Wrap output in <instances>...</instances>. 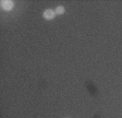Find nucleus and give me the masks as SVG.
<instances>
[{
  "label": "nucleus",
  "instance_id": "f257e3e1",
  "mask_svg": "<svg viewBox=\"0 0 122 118\" xmlns=\"http://www.w3.org/2000/svg\"><path fill=\"white\" fill-rule=\"evenodd\" d=\"M0 7L2 9L3 11H11L13 8H14V2H13L12 0H2L1 2H0Z\"/></svg>",
  "mask_w": 122,
  "mask_h": 118
},
{
  "label": "nucleus",
  "instance_id": "f03ea898",
  "mask_svg": "<svg viewBox=\"0 0 122 118\" xmlns=\"http://www.w3.org/2000/svg\"><path fill=\"white\" fill-rule=\"evenodd\" d=\"M56 12H55V10H52V9H47V10L44 11L43 13V18L45 19L46 21H51L53 20V19L56 18Z\"/></svg>",
  "mask_w": 122,
  "mask_h": 118
},
{
  "label": "nucleus",
  "instance_id": "7ed1b4c3",
  "mask_svg": "<svg viewBox=\"0 0 122 118\" xmlns=\"http://www.w3.org/2000/svg\"><path fill=\"white\" fill-rule=\"evenodd\" d=\"M55 12H56L57 16H61V14H63L66 12V8H64L63 5H58L56 8V10H55Z\"/></svg>",
  "mask_w": 122,
  "mask_h": 118
}]
</instances>
